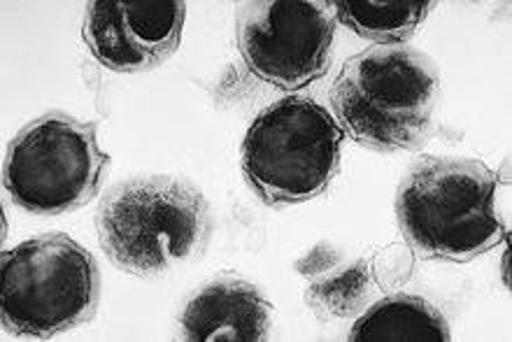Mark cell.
<instances>
[{
  "label": "cell",
  "mask_w": 512,
  "mask_h": 342,
  "mask_svg": "<svg viewBox=\"0 0 512 342\" xmlns=\"http://www.w3.org/2000/svg\"><path fill=\"white\" fill-rule=\"evenodd\" d=\"M440 73L410 45H375L352 56L331 89L338 126L375 152H415L429 140Z\"/></svg>",
  "instance_id": "6da1fadb"
},
{
  "label": "cell",
  "mask_w": 512,
  "mask_h": 342,
  "mask_svg": "<svg viewBox=\"0 0 512 342\" xmlns=\"http://www.w3.org/2000/svg\"><path fill=\"white\" fill-rule=\"evenodd\" d=\"M496 175L473 159H424L396 194L403 238L422 259L466 263L506 240L494 210Z\"/></svg>",
  "instance_id": "7a4b0ae2"
},
{
  "label": "cell",
  "mask_w": 512,
  "mask_h": 342,
  "mask_svg": "<svg viewBox=\"0 0 512 342\" xmlns=\"http://www.w3.org/2000/svg\"><path fill=\"white\" fill-rule=\"evenodd\" d=\"M103 252L140 277L168 273L205 252L212 217L201 191L175 177L117 184L96 215Z\"/></svg>",
  "instance_id": "3957f363"
},
{
  "label": "cell",
  "mask_w": 512,
  "mask_h": 342,
  "mask_svg": "<svg viewBox=\"0 0 512 342\" xmlns=\"http://www.w3.org/2000/svg\"><path fill=\"white\" fill-rule=\"evenodd\" d=\"M101 301L96 259L68 235H40L3 254V326L52 338L94 319Z\"/></svg>",
  "instance_id": "277c9868"
},
{
  "label": "cell",
  "mask_w": 512,
  "mask_h": 342,
  "mask_svg": "<svg viewBox=\"0 0 512 342\" xmlns=\"http://www.w3.org/2000/svg\"><path fill=\"white\" fill-rule=\"evenodd\" d=\"M345 133L310 98H282L254 119L243 142V173L268 205L322 196L340 166Z\"/></svg>",
  "instance_id": "5b68a950"
},
{
  "label": "cell",
  "mask_w": 512,
  "mask_h": 342,
  "mask_svg": "<svg viewBox=\"0 0 512 342\" xmlns=\"http://www.w3.org/2000/svg\"><path fill=\"white\" fill-rule=\"evenodd\" d=\"M110 156L101 152L96 126L66 114H47L10 142L3 163L5 191L33 215H63L94 201Z\"/></svg>",
  "instance_id": "8992f818"
},
{
  "label": "cell",
  "mask_w": 512,
  "mask_h": 342,
  "mask_svg": "<svg viewBox=\"0 0 512 342\" xmlns=\"http://www.w3.org/2000/svg\"><path fill=\"white\" fill-rule=\"evenodd\" d=\"M331 3L256 0L238 10V49L247 68L277 89L296 91L326 75L336 38Z\"/></svg>",
  "instance_id": "52a82bcc"
},
{
  "label": "cell",
  "mask_w": 512,
  "mask_h": 342,
  "mask_svg": "<svg viewBox=\"0 0 512 342\" xmlns=\"http://www.w3.org/2000/svg\"><path fill=\"white\" fill-rule=\"evenodd\" d=\"M184 14L180 0H96L84 17V42L101 66L142 73L177 52Z\"/></svg>",
  "instance_id": "ba28073f"
},
{
  "label": "cell",
  "mask_w": 512,
  "mask_h": 342,
  "mask_svg": "<svg viewBox=\"0 0 512 342\" xmlns=\"http://www.w3.org/2000/svg\"><path fill=\"white\" fill-rule=\"evenodd\" d=\"M177 326L187 340L259 342L273 326V305L250 282L222 277L189 298Z\"/></svg>",
  "instance_id": "9c48e42d"
},
{
  "label": "cell",
  "mask_w": 512,
  "mask_h": 342,
  "mask_svg": "<svg viewBox=\"0 0 512 342\" xmlns=\"http://www.w3.org/2000/svg\"><path fill=\"white\" fill-rule=\"evenodd\" d=\"M308 275V303L324 317H352L371 298L375 284L366 263L347 266L336 249L319 247L301 261Z\"/></svg>",
  "instance_id": "30bf717a"
},
{
  "label": "cell",
  "mask_w": 512,
  "mask_h": 342,
  "mask_svg": "<svg viewBox=\"0 0 512 342\" xmlns=\"http://www.w3.org/2000/svg\"><path fill=\"white\" fill-rule=\"evenodd\" d=\"M350 340H450L443 312L419 296L396 294L368 308L350 331Z\"/></svg>",
  "instance_id": "8fae6325"
},
{
  "label": "cell",
  "mask_w": 512,
  "mask_h": 342,
  "mask_svg": "<svg viewBox=\"0 0 512 342\" xmlns=\"http://www.w3.org/2000/svg\"><path fill=\"white\" fill-rule=\"evenodd\" d=\"M336 19L361 38L380 45H398L410 40L419 24H424L433 3L424 0H333Z\"/></svg>",
  "instance_id": "7c38bea8"
}]
</instances>
